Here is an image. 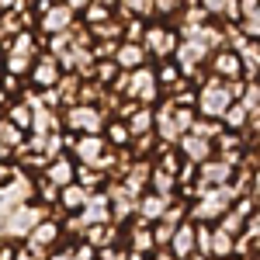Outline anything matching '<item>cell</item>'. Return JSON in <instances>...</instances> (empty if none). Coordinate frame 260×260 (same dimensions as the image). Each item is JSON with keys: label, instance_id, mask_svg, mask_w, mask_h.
Returning <instances> with one entry per match:
<instances>
[{"label": "cell", "instance_id": "19", "mask_svg": "<svg viewBox=\"0 0 260 260\" xmlns=\"http://www.w3.org/2000/svg\"><path fill=\"white\" fill-rule=\"evenodd\" d=\"M4 177H7V170H4V167H0V180H4Z\"/></svg>", "mask_w": 260, "mask_h": 260}, {"label": "cell", "instance_id": "9", "mask_svg": "<svg viewBox=\"0 0 260 260\" xmlns=\"http://www.w3.org/2000/svg\"><path fill=\"white\" fill-rule=\"evenodd\" d=\"M139 59H142L139 49H132V45H128V49H121V62H125V66H132V62H139Z\"/></svg>", "mask_w": 260, "mask_h": 260}, {"label": "cell", "instance_id": "1", "mask_svg": "<svg viewBox=\"0 0 260 260\" xmlns=\"http://www.w3.org/2000/svg\"><path fill=\"white\" fill-rule=\"evenodd\" d=\"M225 104H229V94H225L222 87H208V90H205V111H208V115H222Z\"/></svg>", "mask_w": 260, "mask_h": 260}, {"label": "cell", "instance_id": "12", "mask_svg": "<svg viewBox=\"0 0 260 260\" xmlns=\"http://www.w3.org/2000/svg\"><path fill=\"white\" fill-rule=\"evenodd\" d=\"M83 191H77V187H70V191H66V205H83Z\"/></svg>", "mask_w": 260, "mask_h": 260}, {"label": "cell", "instance_id": "15", "mask_svg": "<svg viewBox=\"0 0 260 260\" xmlns=\"http://www.w3.org/2000/svg\"><path fill=\"white\" fill-rule=\"evenodd\" d=\"M215 250H219V253H225V250H229V236H225V233H219V236H215Z\"/></svg>", "mask_w": 260, "mask_h": 260}, {"label": "cell", "instance_id": "16", "mask_svg": "<svg viewBox=\"0 0 260 260\" xmlns=\"http://www.w3.org/2000/svg\"><path fill=\"white\" fill-rule=\"evenodd\" d=\"M208 177H212V180H222V177H225V167H222V163H219V167H208Z\"/></svg>", "mask_w": 260, "mask_h": 260}, {"label": "cell", "instance_id": "4", "mask_svg": "<svg viewBox=\"0 0 260 260\" xmlns=\"http://www.w3.org/2000/svg\"><path fill=\"white\" fill-rule=\"evenodd\" d=\"M35 219V212H18V215H14V225H11V229H14V233H28V229H31V225H28V222Z\"/></svg>", "mask_w": 260, "mask_h": 260}, {"label": "cell", "instance_id": "17", "mask_svg": "<svg viewBox=\"0 0 260 260\" xmlns=\"http://www.w3.org/2000/svg\"><path fill=\"white\" fill-rule=\"evenodd\" d=\"M243 115H246V111H243V108H236V111H229V121H233V125H240Z\"/></svg>", "mask_w": 260, "mask_h": 260}, {"label": "cell", "instance_id": "14", "mask_svg": "<svg viewBox=\"0 0 260 260\" xmlns=\"http://www.w3.org/2000/svg\"><path fill=\"white\" fill-rule=\"evenodd\" d=\"M39 80H42V83L56 80V66H42V70H39Z\"/></svg>", "mask_w": 260, "mask_h": 260}, {"label": "cell", "instance_id": "6", "mask_svg": "<svg viewBox=\"0 0 260 260\" xmlns=\"http://www.w3.org/2000/svg\"><path fill=\"white\" fill-rule=\"evenodd\" d=\"M184 149H187V156H194V160L205 156V142H201V139H187V142H184Z\"/></svg>", "mask_w": 260, "mask_h": 260}, {"label": "cell", "instance_id": "2", "mask_svg": "<svg viewBox=\"0 0 260 260\" xmlns=\"http://www.w3.org/2000/svg\"><path fill=\"white\" fill-rule=\"evenodd\" d=\"M73 125H83V128H98V115L90 108H77L73 111Z\"/></svg>", "mask_w": 260, "mask_h": 260}, {"label": "cell", "instance_id": "3", "mask_svg": "<svg viewBox=\"0 0 260 260\" xmlns=\"http://www.w3.org/2000/svg\"><path fill=\"white\" fill-rule=\"evenodd\" d=\"M149 83H153V77H149V73H139V77L132 80V90H139L142 98H149V94H153V87H149Z\"/></svg>", "mask_w": 260, "mask_h": 260}, {"label": "cell", "instance_id": "5", "mask_svg": "<svg viewBox=\"0 0 260 260\" xmlns=\"http://www.w3.org/2000/svg\"><path fill=\"white\" fill-rule=\"evenodd\" d=\"M66 21H70V11H52V14L45 18V24H49V28H62Z\"/></svg>", "mask_w": 260, "mask_h": 260}, {"label": "cell", "instance_id": "7", "mask_svg": "<svg viewBox=\"0 0 260 260\" xmlns=\"http://www.w3.org/2000/svg\"><path fill=\"white\" fill-rule=\"evenodd\" d=\"M49 177L59 180V184H62V180H70V167H66V163H56V167L49 170Z\"/></svg>", "mask_w": 260, "mask_h": 260}, {"label": "cell", "instance_id": "10", "mask_svg": "<svg viewBox=\"0 0 260 260\" xmlns=\"http://www.w3.org/2000/svg\"><path fill=\"white\" fill-rule=\"evenodd\" d=\"M191 250V229H180V236H177V253H187Z\"/></svg>", "mask_w": 260, "mask_h": 260}, {"label": "cell", "instance_id": "11", "mask_svg": "<svg viewBox=\"0 0 260 260\" xmlns=\"http://www.w3.org/2000/svg\"><path fill=\"white\" fill-rule=\"evenodd\" d=\"M160 208H163V198H149L146 205H142V212H146V215H156Z\"/></svg>", "mask_w": 260, "mask_h": 260}, {"label": "cell", "instance_id": "13", "mask_svg": "<svg viewBox=\"0 0 260 260\" xmlns=\"http://www.w3.org/2000/svg\"><path fill=\"white\" fill-rule=\"evenodd\" d=\"M219 70H222V73H236V59H233V56H222Z\"/></svg>", "mask_w": 260, "mask_h": 260}, {"label": "cell", "instance_id": "8", "mask_svg": "<svg viewBox=\"0 0 260 260\" xmlns=\"http://www.w3.org/2000/svg\"><path fill=\"white\" fill-rule=\"evenodd\" d=\"M80 156H83V160H94V156H98V139H87V142H83V146H80Z\"/></svg>", "mask_w": 260, "mask_h": 260}, {"label": "cell", "instance_id": "18", "mask_svg": "<svg viewBox=\"0 0 260 260\" xmlns=\"http://www.w3.org/2000/svg\"><path fill=\"white\" fill-rule=\"evenodd\" d=\"M14 121H18V125H28V111L18 108V111H14Z\"/></svg>", "mask_w": 260, "mask_h": 260}]
</instances>
